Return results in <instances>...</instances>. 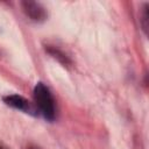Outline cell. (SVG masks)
<instances>
[{"label": "cell", "mask_w": 149, "mask_h": 149, "mask_svg": "<svg viewBox=\"0 0 149 149\" xmlns=\"http://www.w3.org/2000/svg\"><path fill=\"white\" fill-rule=\"evenodd\" d=\"M34 99L38 108V112L48 121H52L56 115L55 101L51 92L43 83H37L34 87Z\"/></svg>", "instance_id": "6da1fadb"}, {"label": "cell", "mask_w": 149, "mask_h": 149, "mask_svg": "<svg viewBox=\"0 0 149 149\" xmlns=\"http://www.w3.org/2000/svg\"><path fill=\"white\" fill-rule=\"evenodd\" d=\"M2 100L7 106H9L12 108L22 111V112L31 114V115H37V108H35L34 105L28 99H26L24 97H22L20 94H8V95H5L2 98Z\"/></svg>", "instance_id": "7a4b0ae2"}, {"label": "cell", "mask_w": 149, "mask_h": 149, "mask_svg": "<svg viewBox=\"0 0 149 149\" xmlns=\"http://www.w3.org/2000/svg\"><path fill=\"white\" fill-rule=\"evenodd\" d=\"M21 6H22L24 14L30 20L41 22L47 19V10L40 2L31 1V0H24L21 2Z\"/></svg>", "instance_id": "3957f363"}, {"label": "cell", "mask_w": 149, "mask_h": 149, "mask_svg": "<svg viewBox=\"0 0 149 149\" xmlns=\"http://www.w3.org/2000/svg\"><path fill=\"white\" fill-rule=\"evenodd\" d=\"M45 51H47L50 56H52L55 59H57L61 64H63L64 66H69V65L72 64L71 59H70V58H69L62 50L57 49L56 47H52V45H45Z\"/></svg>", "instance_id": "277c9868"}, {"label": "cell", "mask_w": 149, "mask_h": 149, "mask_svg": "<svg viewBox=\"0 0 149 149\" xmlns=\"http://www.w3.org/2000/svg\"><path fill=\"white\" fill-rule=\"evenodd\" d=\"M148 5L146 3L144 6H143V8H142V13H141V19H140V21H141V24H142V28H143V30H144V33L147 34L148 33V26H149V12H148Z\"/></svg>", "instance_id": "5b68a950"}, {"label": "cell", "mask_w": 149, "mask_h": 149, "mask_svg": "<svg viewBox=\"0 0 149 149\" xmlns=\"http://www.w3.org/2000/svg\"><path fill=\"white\" fill-rule=\"evenodd\" d=\"M0 149H7V148H5L2 144H0Z\"/></svg>", "instance_id": "8992f818"}]
</instances>
